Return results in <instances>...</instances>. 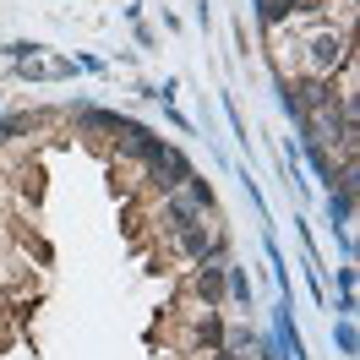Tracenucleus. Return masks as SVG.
<instances>
[{"mask_svg":"<svg viewBox=\"0 0 360 360\" xmlns=\"http://www.w3.org/2000/svg\"><path fill=\"white\" fill-rule=\"evenodd\" d=\"M180 246H186V257H197V262H202V257L219 251V240H213L202 224H186V229H180Z\"/></svg>","mask_w":360,"mask_h":360,"instance_id":"obj_3","label":"nucleus"},{"mask_svg":"<svg viewBox=\"0 0 360 360\" xmlns=\"http://www.w3.org/2000/svg\"><path fill=\"white\" fill-rule=\"evenodd\" d=\"M158 148V136L153 131H142V126H126V136H120V153H131V158H153Z\"/></svg>","mask_w":360,"mask_h":360,"instance_id":"obj_4","label":"nucleus"},{"mask_svg":"<svg viewBox=\"0 0 360 360\" xmlns=\"http://www.w3.org/2000/svg\"><path fill=\"white\" fill-rule=\"evenodd\" d=\"M148 180H153V191H175V186L191 180V164H186V153H175L169 142H158L153 158H148Z\"/></svg>","mask_w":360,"mask_h":360,"instance_id":"obj_1","label":"nucleus"},{"mask_svg":"<svg viewBox=\"0 0 360 360\" xmlns=\"http://www.w3.org/2000/svg\"><path fill=\"white\" fill-rule=\"evenodd\" d=\"M295 11H322V0H295Z\"/></svg>","mask_w":360,"mask_h":360,"instance_id":"obj_9","label":"nucleus"},{"mask_svg":"<svg viewBox=\"0 0 360 360\" xmlns=\"http://www.w3.org/2000/svg\"><path fill=\"white\" fill-rule=\"evenodd\" d=\"M333 93H328V82H300L295 88V104H306V110H316V104H328Z\"/></svg>","mask_w":360,"mask_h":360,"instance_id":"obj_6","label":"nucleus"},{"mask_svg":"<svg viewBox=\"0 0 360 360\" xmlns=\"http://www.w3.org/2000/svg\"><path fill=\"white\" fill-rule=\"evenodd\" d=\"M290 11H295V0H268V6H262V17H268V22H284Z\"/></svg>","mask_w":360,"mask_h":360,"instance_id":"obj_8","label":"nucleus"},{"mask_svg":"<svg viewBox=\"0 0 360 360\" xmlns=\"http://www.w3.org/2000/svg\"><path fill=\"white\" fill-rule=\"evenodd\" d=\"M338 60H344V39H338V33H316V39H311V66L316 71H333Z\"/></svg>","mask_w":360,"mask_h":360,"instance_id":"obj_2","label":"nucleus"},{"mask_svg":"<svg viewBox=\"0 0 360 360\" xmlns=\"http://www.w3.org/2000/svg\"><path fill=\"white\" fill-rule=\"evenodd\" d=\"M164 224L175 229V235H180L186 224H197V202H191V197H175V202L164 207Z\"/></svg>","mask_w":360,"mask_h":360,"instance_id":"obj_5","label":"nucleus"},{"mask_svg":"<svg viewBox=\"0 0 360 360\" xmlns=\"http://www.w3.org/2000/svg\"><path fill=\"white\" fill-rule=\"evenodd\" d=\"M213 360H240V355H229V349H219V355H213Z\"/></svg>","mask_w":360,"mask_h":360,"instance_id":"obj_10","label":"nucleus"},{"mask_svg":"<svg viewBox=\"0 0 360 360\" xmlns=\"http://www.w3.org/2000/svg\"><path fill=\"white\" fill-rule=\"evenodd\" d=\"M197 295L219 300V295H224V268H202V273H197Z\"/></svg>","mask_w":360,"mask_h":360,"instance_id":"obj_7","label":"nucleus"}]
</instances>
